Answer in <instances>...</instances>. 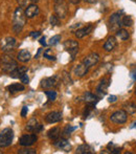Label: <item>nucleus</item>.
Here are the masks:
<instances>
[{
  "label": "nucleus",
  "instance_id": "1",
  "mask_svg": "<svg viewBox=\"0 0 136 154\" xmlns=\"http://www.w3.org/2000/svg\"><path fill=\"white\" fill-rule=\"evenodd\" d=\"M26 16L25 13H23L22 8L19 6L16 8L14 14V19H13V31L15 34H19L24 27L25 23H26Z\"/></svg>",
  "mask_w": 136,
  "mask_h": 154
},
{
  "label": "nucleus",
  "instance_id": "2",
  "mask_svg": "<svg viewBox=\"0 0 136 154\" xmlns=\"http://www.w3.org/2000/svg\"><path fill=\"white\" fill-rule=\"evenodd\" d=\"M0 65H1L2 71H4V72H8V73L12 72L15 68L18 67L17 62L15 61L11 56H8V55L1 57V59H0Z\"/></svg>",
  "mask_w": 136,
  "mask_h": 154
},
{
  "label": "nucleus",
  "instance_id": "3",
  "mask_svg": "<svg viewBox=\"0 0 136 154\" xmlns=\"http://www.w3.org/2000/svg\"><path fill=\"white\" fill-rule=\"evenodd\" d=\"M14 138V131L11 128H5L0 133V148H6L11 146Z\"/></svg>",
  "mask_w": 136,
  "mask_h": 154
},
{
  "label": "nucleus",
  "instance_id": "4",
  "mask_svg": "<svg viewBox=\"0 0 136 154\" xmlns=\"http://www.w3.org/2000/svg\"><path fill=\"white\" fill-rule=\"evenodd\" d=\"M55 13L60 19L66 18L68 14V8L64 0H55Z\"/></svg>",
  "mask_w": 136,
  "mask_h": 154
},
{
  "label": "nucleus",
  "instance_id": "5",
  "mask_svg": "<svg viewBox=\"0 0 136 154\" xmlns=\"http://www.w3.org/2000/svg\"><path fill=\"white\" fill-rule=\"evenodd\" d=\"M127 119H128V116H127V112L125 110H117V111L113 112L110 116V121L115 124H125L127 122Z\"/></svg>",
  "mask_w": 136,
  "mask_h": 154
},
{
  "label": "nucleus",
  "instance_id": "6",
  "mask_svg": "<svg viewBox=\"0 0 136 154\" xmlns=\"http://www.w3.org/2000/svg\"><path fill=\"white\" fill-rule=\"evenodd\" d=\"M64 48L71 55V59H74L75 55L79 51V43L74 40H67L64 42Z\"/></svg>",
  "mask_w": 136,
  "mask_h": 154
},
{
  "label": "nucleus",
  "instance_id": "7",
  "mask_svg": "<svg viewBox=\"0 0 136 154\" xmlns=\"http://www.w3.org/2000/svg\"><path fill=\"white\" fill-rule=\"evenodd\" d=\"M122 16L119 15V13H115V14L111 15V17L109 18V23L110 27H111L112 31H118L120 29V26L122 25Z\"/></svg>",
  "mask_w": 136,
  "mask_h": 154
},
{
  "label": "nucleus",
  "instance_id": "8",
  "mask_svg": "<svg viewBox=\"0 0 136 154\" xmlns=\"http://www.w3.org/2000/svg\"><path fill=\"white\" fill-rule=\"evenodd\" d=\"M16 45V39L13 37H6L1 43V49L3 53H10L14 49Z\"/></svg>",
  "mask_w": 136,
  "mask_h": 154
},
{
  "label": "nucleus",
  "instance_id": "9",
  "mask_svg": "<svg viewBox=\"0 0 136 154\" xmlns=\"http://www.w3.org/2000/svg\"><path fill=\"white\" fill-rule=\"evenodd\" d=\"M38 137H37L36 134H25L22 135L19 140V144L23 147H29L32 145H34L37 142Z\"/></svg>",
  "mask_w": 136,
  "mask_h": 154
},
{
  "label": "nucleus",
  "instance_id": "10",
  "mask_svg": "<svg viewBox=\"0 0 136 154\" xmlns=\"http://www.w3.org/2000/svg\"><path fill=\"white\" fill-rule=\"evenodd\" d=\"M98 60H100V56H98V54L91 53L84 58L83 62L82 63H84L87 67H91V66H94V65L98 62Z\"/></svg>",
  "mask_w": 136,
  "mask_h": 154
},
{
  "label": "nucleus",
  "instance_id": "11",
  "mask_svg": "<svg viewBox=\"0 0 136 154\" xmlns=\"http://www.w3.org/2000/svg\"><path fill=\"white\" fill-rule=\"evenodd\" d=\"M58 86V77H50V78H45L41 82V87L44 89H48V88H53Z\"/></svg>",
  "mask_w": 136,
  "mask_h": 154
},
{
  "label": "nucleus",
  "instance_id": "12",
  "mask_svg": "<svg viewBox=\"0 0 136 154\" xmlns=\"http://www.w3.org/2000/svg\"><path fill=\"white\" fill-rule=\"evenodd\" d=\"M62 120V113L60 111H51L45 116V121L48 124H55Z\"/></svg>",
  "mask_w": 136,
  "mask_h": 154
},
{
  "label": "nucleus",
  "instance_id": "13",
  "mask_svg": "<svg viewBox=\"0 0 136 154\" xmlns=\"http://www.w3.org/2000/svg\"><path fill=\"white\" fill-rule=\"evenodd\" d=\"M53 145L57 147L58 149H61V150H64L65 152H69L71 150V145L69 144V142L66 138H61V140H53Z\"/></svg>",
  "mask_w": 136,
  "mask_h": 154
},
{
  "label": "nucleus",
  "instance_id": "14",
  "mask_svg": "<svg viewBox=\"0 0 136 154\" xmlns=\"http://www.w3.org/2000/svg\"><path fill=\"white\" fill-rule=\"evenodd\" d=\"M39 12H40L39 6L37 5L36 3H32V4H29L26 8V10H25V16H26V18H29V19L34 18V17H36L37 15L39 14Z\"/></svg>",
  "mask_w": 136,
  "mask_h": 154
},
{
  "label": "nucleus",
  "instance_id": "15",
  "mask_svg": "<svg viewBox=\"0 0 136 154\" xmlns=\"http://www.w3.org/2000/svg\"><path fill=\"white\" fill-rule=\"evenodd\" d=\"M93 29V25L92 24H89L87 25V26L83 27V29H77L74 32L75 37H77V39H82L84 38L85 36H87V35H89L91 31Z\"/></svg>",
  "mask_w": 136,
  "mask_h": 154
},
{
  "label": "nucleus",
  "instance_id": "16",
  "mask_svg": "<svg viewBox=\"0 0 136 154\" xmlns=\"http://www.w3.org/2000/svg\"><path fill=\"white\" fill-rule=\"evenodd\" d=\"M88 68H89V67L86 66V65L84 64V63H81V64H79L77 66H75V67H74L73 71H74V75H77V77L83 78L85 75H87Z\"/></svg>",
  "mask_w": 136,
  "mask_h": 154
},
{
  "label": "nucleus",
  "instance_id": "17",
  "mask_svg": "<svg viewBox=\"0 0 136 154\" xmlns=\"http://www.w3.org/2000/svg\"><path fill=\"white\" fill-rule=\"evenodd\" d=\"M116 45H117V41H116V39L114 37L111 36L107 39V41L104 44V49L106 51H112L116 47Z\"/></svg>",
  "mask_w": 136,
  "mask_h": 154
},
{
  "label": "nucleus",
  "instance_id": "18",
  "mask_svg": "<svg viewBox=\"0 0 136 154\" xmlns=\"http://www.w3.org/2000/svg\"><path fill=\"white\" fill-rule=\"evenodd\" d=\"M83 99H84V101L88 104V105H89V104L90 105H95V104L98 103V97L90 91H86L85 93H84Z\"/></svg>",
  "mask_w": 136,
  "mask_h": 154
},
{
  "label": "nucleus",
  "instance_id": "19",
  "mask_svg": "<svg viewBox=\"0 0 136 154\" xmlns=\"http://www.w3.org/2000/svg\"><path fill=\"white\" fill-rule=\"evenodd\" d=\"M27 67H25V66H19V67H17V68H15L14 70L12 71V72H10V75H11V78H13V79H20V77L23 75V73H25V72H27Z\"/></svg>",
  "mask_w": 136,
  "mask_h": 154
},
{
  "label": "nucleus",
  "instance_id": "20",
  "mask_svg": "<svg viewBox=\"0 0 136 154\" xmlns=\"http://www.w3.org/2000/svg\"><path fill=\"white\" fill-rule=\"evenodd\" d=\"M32 58V55L27 49H22L18 53V56H17V59L18 61L22 62V63H25V62H29Z\"/></svg>",
  "mask_w": 136,
  "mask_h": 154
},
{
  "label": "nucleus",
  "instance_id": "21",
  "mask_svg": "<svg viewBox=\"0 0 136 154\" xmlns=\"http://www.w3.org/2000/svg\"><path fill=\"white\" fill-rule=\"evenodd\" d=\"M47 136H48L49 140H57L60 138L61 136V130H60L59 127H53V129H50L48 132H47Z\"/></svg>",
  "mask_w": 136,
  "mask_h": 154
},
{
  "label": "nucleus",
  "instance_id": "22",
  "mask_svg": "<svg viewBox=\"0 0 136 154\" xmlns=\"http://www.w3.org/2000/svg\"><path fill=\"white\" fill-rule=\"evenodd\" d=\"M109 85H110L109 81L106 79H103L102 81L100 82V85L96 88V91H98V93H100L101 95H105L106 93H107V89H108V87H109Z\"/></svg>",
  "mask_w": 136,
  "mask_h": 154
},
{
  "label": "nucleus",
  "instance_id": "23",
  "mask_svg": "<svg viewBox=\"0 0 136 154\" xmlns=\"http://www.w3.org/2000/svg\"><path fill=\"white\" fill-rule=\"evenodd\" d=\"M25 89L24 85L21 83H14L12 85L8 86V90L10 93H16V92H20V91H23Z\"/></svg>",
  "mask_w": 136,
  "mask_h": 154
},
{
  "label": "nucleus",
  "instance_id": "24",
  "mask_svg": "<svg viewBox=\"0 0 136 154\" xmlns=\"http://www.w3.org/2000/svg\"><path fill=\"white\" fill-rule=\"evenodd\" d=\"M77 153H79V154H91V153H93V151H92L91 147H90L89 145L84 144V145H81V146L77 147Z\"/></svg>",
  "mask_w": 136,
  "mask_h": 154
},
{
  "label": "nucleus",
  "instance_id": "25",
  "mask_svg": "<svg viewBox=\"0 0 136 154\" xmlns=\"http://www.w3.org/2000/svg\"><path fill=\"white\" fill-rule=\"evenodd\" d=\"M116 37H117L118 39H120V40L125 41V40H128L130 35H129L128 31H126V29H119L118 31H116Z\"/></svg>",
  "mask_w": 136,
  "mask_h": 154
},
{
  "label": "nucleus",
  "instance_id": "26",
  "mask_svg": "<svg viewBox=\"0 0 136 154\" xmlns=\"http://www.w3.org/2000/svg\"><path fill=\"white\" fill-rule=\"evenodd\" d=\"M124 108H125V111L129 114H134L136 112V105L134 103H125Z\"/></svg>",
  "mask_w": 136,
  "mask_h": 154
},
{
  "label": "nucleus",
  "instance_id": "27",
  "mask_svg": "<svg viewBox=\"0 0 136 154\" xmlns=\"http://www.w3.org/2000/svg\"><path fill=\"white\" fill-rule=\"evenodd\" d=\"M122 25H124V26H132L133 19L131 16H125V17H122Z\"/></svg>",
  "mask_w": 136,
  "mask_h": 154
},
{
  "label": "nucleus",
  "instance_id": "28",
  "mask_svg": "<svg viewBox=\"0 0 136 154\" xmlns=\"http://www.w3.org/2000/svg\"><path fill=\"white\" fill-rule=\"evenodd\" d=\"M49 22H50L51 26H57L60 24V18L57 15H51L50 18H49Z\"/></svg>",
  "mask_w": 136,
  "mask_h": 154
},
{
  "label": "nucleus",
  "instance_id": "29",
  "mask_svg": "<svg viewBox=\"0 0 136 154\" xmlns=\"http://www.w3.org/2000/svg\"><path fill=\"white\" fill-rule=\"evenodd\" d=\"M37 120L36 119H32L31 121L29 122V124H27V126H26V130L27 131H33L34 132V130H35V128H36V126H37Z\"/></svg>",
  "mask_w": 136,
  "mask_h": 154
},
{
  "label": "nucleus",
  "instance_id": "30",
  "mask_svg": "<svg viewBox=\"0 0 136 154\" xmlns=\"http://www.w3.org/2000/svg\"><path fill=\"white\" fill-rule=\"evenodd\" d=\"M45 94L47 95L49 101H55L57 99V92L55 90H47V91H45Z\"/></svg>",
  "mask_w": 136,
  "mask_h": 154
},
{
  "label": "nucleus",
  "instance_id": "31",
  "mask_svg": "<svg viewBox=\"0 0 136 154\" xmlns=\"http://www.w3.org/2000/svg\"><path fill=\"white\" fill-rule=\"evenodd\" d=\"M44 58L50 60V61H56V57L51 54V49H49V48L44 51Z\"/></svg>",
  "mask_w": 136,
  "mask_h": 154
},
{
  "label": "nucleus",
  "instance_id": "32",
  "mask_svg": "<svg viewBox=\"0 0 136 154\" xmlns=\"http://www.w3.org/2000/svg\"><path fill=\"white\" fill-rule=\"evenodd\" d=\"M60 41H61V36H60V35H56V36H53V38H50V40H49V44L53 46V45H57Z\"/></svg>",
  "mask_w": 136,
  "mask_h": 154
},
{
  "label": "nucleus",
  "instance_id": "33",
  "mask_svg": "<svg viewBox=\"0 0 136 154\" xmlns=\"http://www.w3.org/2000/svg\"><path fill=\"white\" fill-rule=\"evenodd\" d=\"M19 154H36V150L34 149H29V148H25V149H20L18 151Z\"/></svg>",
  "mask_w": 136,
  "mask_h": 154
},
{
  "label": "nucleus",
  "instance_id": "34",
  "mask_svg": "<svg viewBox=\"0 0 136 154\" xmlns=\"http://www.w3.org/2000/svg\"><path fill=\"white\" fill-rule=\"evenodd\" d=\"M20 80H21V82H22L23 84H29V75H27V72L23 73V75L20 77Z\"/></svg>",
  "mask_w": 136,
  "mask_h": 154
},
{
  "label": "nucleus",
  "instance_id": "35",
  "mask_svg": "<svg viewBox=\"0 0 136 154\" xmlns=\"http://www.w3.org/2000/svg\"><path fill=\"white\" fill-rule=\"evenodd\" d=\"M75 129H77V127H70V126H68V127H66L65 131H64V134H66V135H70L71 132Z\"/></svg>",
  "mask_w": 136,
  "mask_h": 154
},
{
  "label": "nucleus",
  "instance_id": "36",
  "mask_svg": "<svg viewBox=\"0 0 136 154\" xmlns=\"http://www.w3.org/2000/svg\"><path fill=\"white\" fill-rule=\"evenodd\" d=\"M29 36H31L32 38L36 39V38H38V37L41 36V32H32L31 34H29Z\"/></svg>",
  "mask_w": 136,
  "mask_h": 154
},
{
  "label": "nucleus",
  "instance_id": "37",
  "mask_svg": "<svg viewBox=\"0 0 136 154\" xmlns=\"http://www.w3.org/2000/svg\"><path fill=\"white\" fill-rule=\"evenodd\" d=\"M108 101L110 102V103H115L116 101H117V97H116V95H110L109 97H108Z\"/></svg>",
  "mask_w": 136,
  "mask_h": 154
},
{
  "label": "nucleus",
  "instance_id": "38",
  "mask_svg": "<svg viewBox=\"0 0 136 154\" xmlns=\"http://www.w3.org/2000/svg\"><path fill=\"white\" fill-rule=\"evenodd\" d=\"M27 111H29V109H27L26 106H24V107L22 108V111H21V116H22V118H25L27 114Z\"/></svg>",
  "mask_w": 136,
  "mask_h": 154
},
{
  "label": "nucleus",
  "instance_id": "39",
  "mask_svg": "<svg viewBox=\"0 0 136 154\" xmlns=\"http://www.w3.org/2000/svg\"><path fill=\"white\" fill-rule=\"evenodd\" d=\"M42 129H43V126H42V125H40V124H37V126H36V128H35L34 132H36V133H38V132L42 131Z\"/></svg>",
  "mask_w": 136,
  "mask_h": 154
},
{
  "label": "nucleus",
  "instance_id": "40",
  "mask_svg": "<svg viewBox=\"0 0 136 154\" xmlns=\"http://www.w3.org/2000/svg\"><path fill=\"white\" fill-rule=\"evenodd\" d=\"M131 78L133 79V81H136V68L131 71Z\"/></svg>",
  "mask_w": 136,
  "mask_h": 154
},
{
  "label": "nucleus",
  "instance_id": "41",
  "mask_svg": "<svg viewBox=\"0 0 136 154\" xmlns=\"http://www.w3.org/2000/svg\"><path fill=\"white\" fill-rule=\"evenodd\" d=\"M40 44L41 45H44V46H46V38L45 37H42V38L40 39Z\"/></svg>",
  "mask_w": 136,
  "mask_h": 154
},
{
  "label": "nucleus",
  "instance_id": "42",
  "mask_svg": "<svg viewBox=\"0 0 136 154\" xmlns=\"http://www.w3.org/2000/svg\"><path fill=\"white\" fill-rule=\"evenodd\" d=\"M84 1H86L87 3L93 4V3H96V1H98V0H84Z\"/></svg>",
  "mask_w": 136,
  "mask_h": 154
},
{
  "label": "nucleus",
  "instance_id": "43",
  "mask_svg": "<svg viewBox=\"0 0 136 154\" xmlns=\"http://www.w3.org/2000/svg\"><path fill=\"white\" fill-rule=\"evenodd\" d=\"M112 154H117V153H120V149H114V150L111 151Z\"/></svg>",
  "mask_w": 136,
  "mask_h": 154
},
{
  "label": "nucleus",
  "instance_id": "44",
  "mask_svg": "<svg viewBox=\"0 0 136 154\" xmlns=\"http://www.w3.org/2000/svg\"><path fill=\"white\" fill-rule=\"evenodd\" d=\"M80 1H81V0H69V2H70V3H72V4H77Z\"/></svg>",
  "mask_w": 136,
  "mask_h": 154
},
{
  "label": "nucleus",
  "instance_id": "45",
  "mask_svg": "<svg viewBox=\"0 0 136 154\" xmlns=\"http://www.w3.org/2000/svg\"><path fill=\"white\" fill-rule=\"evenodd\" d=\"M41 51H42V49H41V48H39V49H38V53H37L36 57H35V58H36V59H38V58H39V56H40Z\"/></svg>",
  "mask_w": 136,
  "mask_h": 154
},
{
  "label": "nucleus",
  "instance_id": "46",
  "mask_svg": "<svg viewBox=\"0 0 136 154\" xmlns=\"http://www.w3.org/2000/svg\"><path fill=\"white\" fill-rule=\"evenodd\" d=\"M130 128H131V129H135V128H136V121L132 123V125L130 126Z\"/></svg>",
  "mask_w": 136,
  "mask_h": 154
},
{
  "label": "nucleus",
  "instance_id": "47",
  "mask_svg": "<svg viewBox=\"0 0 136 154\" xmlns=\"http://www.w3.org/2000/svg\"><path fill=\"white\" fill-rule=\"evenodd\" d=\"M32 2H33V3H37V2L39 1V0H31Z\"/></svg>",
  "mask_w": 136,
  "mask_h": 154
},
{
  "label": "nucleus",
  "instance_id": "48",
  "mask_svg": "<svg viewBox=\"0 0 136 154\" xmlns=\"http://www.w3.org/2000/svg\"><path fill=\"white\" fill-rule=\"evenodd\" d=\"M134 92H135V94H136V86H135V89H134Z\"/></svg>",
  "mask_w": 136,
  "mask_h": 154
}]
</instances>
